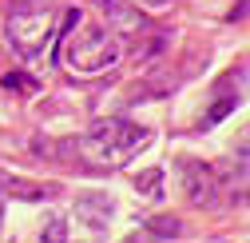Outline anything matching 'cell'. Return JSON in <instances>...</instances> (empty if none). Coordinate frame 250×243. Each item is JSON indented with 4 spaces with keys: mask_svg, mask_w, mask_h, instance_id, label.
Masks as SVG:
<instances>
[{
    "mask_svg": "<svg viewBox=\"0 0 250 243\" xmlns=\"http://www.w3.org/2000/svg\"><path fill=\"white\" fill-rule=\"evenodd\" d=\"M56 36H60V60H64V68L76 72V76L107 72L123 56L115 32H107L104 24H87L80 8H72L64 16V24L56 28Z\"/></svg>",
    "mask_w": 250,
    "mask_h": 243,
    "instance_id": "6da1fadb",
    "label": "cell"
},
{
    "mask_svg": "<svg viewBox=\"0 0 250 243\" xmlns=\"http://www.w3.org/2000/svg\"><path fill=\"white\" fill-rule=\"evenodd\" d=\"M147 140H151V132L143 124H131V120H96L83 136V151L100 168H123Z\"/></svg>",
    "mask_w": 250,
    "mask_h": 243,
    "instance_id": "7a4b0ae2",
    "label": "cell"
},
{
    "mask_svg": "<svg viewBox=\"0 0 250 243\" xmlns=\"http://www.w3.org/2000/svg\"><path fill=\"white\" fill-rule=\"evenodd\" d=\"M56 20H52V12L48 8H16L12 16H8V24H4V32H8V44L20 52V56H28V60H36L52 40H56Z\"/></svg>",
    "mask_w": 250,
    "mask_h": 243,
    "instance_id": "3957f363",
    "label": "cell"
},
{
    "mask_svg": "<svg viewBox=\"0 0 250 243\" xmlns=\"http://www.w3.org/2000/svg\"><path fill=\"white\" fill-rule=\"evenodd\" d=\"M179 175H183V192L191 199V207H214L218 203V171L203 160H183L179 164Z\"/></svg>",
    "mask_w": 250,
    "mask_h": 243,
    "instance_id": "277c9868",
    "label": "cell"
},
{
    "mask_svg": "<svg viewBox=\"0 0 250 243\" xmlns=\"http://www.w3.org/2000/svg\"><path fill=\"white\" fill-rule=\"evenodd\" d=\"M76 219L87 223L91 231H104L115 219V199L107 192H80L76 195Z\"/></svg>",
    "mask_w": 250,
    "mask_h": 243,
    "instance_id": "5b68a950",
    "label": "cell"
},
{
    "mask_svg": "<svg viewBox=\"0 0 250 243\" xmlns=\"http://www.w3.org/2000/svg\"><path fill=\"white\" fill-rule=\"evenodd\" d=\"M104 4V12H107V24H115L119 32H143V16H139V8L131 4V0H100Z\"/></svg>",
    "mask_w": 250,
    "mask_h": 243,
    "instance_id": "8992f818",
    "label": "cell"
},
{
    "mask_svg": "<svg viewBox=\"0 0 250 243\" xmlns=\"http://www.w3.org/2000/svg\"><path fill=\"white\" fill-rule=\"evenodd\" d=\"M135 192L143 199H163V168H147L135 175Z\"/></svg>",
    "mask_w": 250,
    "mask_h": 243,
    "instance_id": "52a82bcc",
    "label": "cell"
},
{
    "mask_svg": "<svg viewBox=\"0 0 250 243\" xmlns=\"http://www.w3.org/2000/svg\"><path fill=\"white\" fill-rule=\"evenodd\" d=\"M40 243H68V219L64 216H48V223L40 231Z\"/></svg>",
    "mask_w": 250,
    "mask_h": 243,
    "instance_id": "ba28073f",
    "label": "cell"
},
{
    "mask_svg": "<svg viewBox=\"0 0 250 243\" xmlns=\"http://www.w3.org/2000/svg\"><path fill=\"white\" fill-rule=\"evenodd\" d=\"M4 88L16 92V96H32V92H36V80L24 76V72H16V76H4Z\"/></svg>",
    "mask_w": 250,
    "mask_h": 243,
    "instance_id": "9c48e42d",
    "label": "cell"
},
{
    "mask_svg": "<svg viewBox=\"0 0 250 243\" xmlns=\"http://www.w3.org/2000/svg\"><path fill=\"white\" fill-rule=\"evenodd\" d=\"M147 227H151L155 235H163V239H167V235H179V231H183V223H179V219H159V216H151V219H147Z\"/></svg>",
    "mask_w": 250,
    "mask_h": 243,
    "instance_id": "30bf717a",
    "label": "cell"
},
{
    "mask_svg": "<svg viewBox=\"0 0 250 243\" xmlns=\"http://www.w3.org/2000/svg\"><path fill=\"white\" fill-rule=\"evenodd\" d=\"M143 4H147V8H163L167 0H143Z\"/></svg>",
    "mask_w": 250,
    "mask_h": 243,
    "instance_id": "8fae6325",
    "label": "cell"
},
{
    "mask_svg": "<svg viewBox=\"0 0 250 243\" xmlns=\"http://www.w3.org/2000/svg\"><path fill=\"white\" fill-rule=\"evenodd\" d=\"M0 227H4V195H0Z\"/></svg>",
    "mask_w": 250,
    "mask_h": 243,
    "instance_id": "7c38bea8",
    "label": "cell"
}]
</instances>
